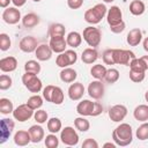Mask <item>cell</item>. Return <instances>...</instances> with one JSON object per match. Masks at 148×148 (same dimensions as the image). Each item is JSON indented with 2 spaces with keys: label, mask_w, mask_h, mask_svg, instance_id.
<instances>
[{
  "label": "cell",
  "mask_w": 148,
  "mask_h": 148,
  "mask_svg": "<svg viewBox=\"0 0 148 148\" xmlns=\"http://www.w3.org/2000/svg\"><path fill=\"white\" fill-rule=\"evenodd\" d=\"M112 140L116 142L117 146L126 147L133 140V132L130 124L123 123L118 125L112 132Z\"/></svg>",
  "instance_id": "6da1fadb"
},
{
  "label": "cell",
  "mask_w": 148,
  "mask_h": 148,
  "mask_svg": "<svg viewBox=\"0 0 148 148\" xmlns=\"http://www.w3.org/2000/svg\"><path fill=\"white\" fill-rule=\"evenodd\" d=\"M108 8L104 3H97L94 7L87 9L84 12V21L89 24H97L102 21V18L106 15Z\"/></svg>",
  "instance_id": "7a4b0ae2"
},
{
  "label": "cell",
  "mask_w": 148,
  "mask_h": 148,
  "mask_svg": "<svg viewBox=\"0 0 148 148\" xmlns=\"http://www.w3.org/2000/svg\"><path fill=\"white\" fill-rule=\"evenodd\" d=\"M22 83L30 92H34V94L39 92L43 87L42 81L37 76V74L31 73V72H25L22 75Z\"/></svg>",
  "instance_id": "3957f363"
},
{
  "label": "cell",
  "mask_w": 148,
  "mask_h": 148,
  "mask_svg": "<svg viewBox=\"0 0 148 148\" xmlns=\"http://www.w3.org/2000/svg\"><path fill=\"white\" fill-rule=\"evenodd\" d=\"M82 37L89 46L97 47L101 44V40H102V31L96 27L89 25V27L84 28Z\"/></svg>",
  "instance_id": "277c9868"
},
{
  "label": "cell",
  "mask_w": 148,
  "mask_h": 148,
  "mask_svg": "<svg viewBox=\"0 0 148 148\" xmlns=\"http://www.w3.org/2000/svg\"><path fill=\"white\" fill-rule=\"evenodd\" d=\"M60 140L66 146H76L79 143V134L73 127L66 126L60 132Z\"/></svg>",
  "instance_id": "5b68a950"
},
{
  "label": "cell",
  "mask_w": 148,
  "mask_h": 148,
  "mask_svg": "<svg viewBox=\"0 0 148 148\" xmlns=\"http://www.w3.org/2000/svg\"><path fill=\"white\" fill-rule=\"evenodd\" d=\"M35 113V110H32L27 103L25 104H21L18 105L16 109H14L13 111V117L15 120H18L21 123L29 120Z\"/></svg>",
  "instance_id": "8992f818"
},
{
  "label": "cell",
  "mask_w": 148,
  "mask_h": 148,
  "mask_svg": "<svg viewBox=\"0 0 148 148\" xmlns=\"http://www.w3.org/2000/svg\"><path fill=\"white\" fill-rule=\"evenodd\" d=\"M113 58L114 62L119 65L128 66L131 60L135 58L134 53L130 50H123V49H113Z\"/></svg>",
  "instance_id": "52a82bcc"
},
{
  "label": "cell",
  "mask_w": 148,
  "mask_h": 148,
  "mask_svg": "<svg viewBox=\"0 0 148 148\" xmlns=\"http://www.w3.org/2000/svg\"><path fill=\"white\" fill-rule=\"evenodd\" d=\"M126 116H127V108L123 104H116L109 109V118L114 123H119L124 120Z\"/></svg>",
  "instance_id": "ba28073f"
},
{
  "label": "cell",
  "mask_w": 148,
  "mask_h": 148,
  "mask_svg": "<svg viewBox=\"0 0 148 148\" xmlns=\"http://www.w3.org/2000/svg\"><path fill=\"white\" fill-rule=\"evenodd\" d=\"M14 127H15L14 120H12L9 118L1 119V123H0V139H1L0 143H3L10 136Z\"/></svg>",
  "instance_id": "9c48e42d"
},
{
  "label": "cell",
  "mask_w": 148,
  "mask_h": 148,
  "mask_svg": "<svg viewBox=\"0 0 148 148\" xmlns=\"http://www.w3.org/2000/svg\"><path fill=\"white\" fill-rule=\"evenodd\" d=\"M2 20L7 24H16L21 18V12L16 7H7L2 13Z\"/></svg>",
  "instance_id": "30bf717a"
},
{
  "label": "cell",
  "mask_w": 148,
  "mask_h": 148,
  "mask_svg": "<svg viewBox=\"0 0 148 148\" xmlns=\"http://www.w3.org/2000/svg\"><path fill=\"white\" fill-rule=\"evenodd\" d=\"M18 47L22 52H25V53L35 52L36 49L38 47V40L34 36H24L20 40Z\"/></svg>",
  "instance_id": "8fae6325"
},
{
  "label": "cell",
  "mask_w": 148,
  "mask_h": 148,
  "mask_svg": "<svg viewBox=\"0 0 148 148\" xmlns=\"http://www.w3.org/2000/svg\"><path fill=\"white\" fill-rule=\"evenodd\" d=\"M88 95L94 99H101L104 95V84L101 80H95L88 86Z\"/></svg>",
  "instance_id": "7c38bea8"
},
{
  "label": "cell",
  "mask_w": 148,
  "mask_h": 148,
  "mask_svg": "<svg viewBox=\"0 0 148 148\" xmlns=\"http://www.w3.org/2000/svg\"><path fill=\"white\" fill-rule=\"evenodd\" d=\"M106 21L109 25H116L123 21V13L118 6H111L106 13Z\"/></svg>",
  "instance_id": "4fadbf2b"
},
{
  "label": "cell",
  "mask_w": 148,
  "mask_h": 148,
  "mask_svg": "<svg viewBox=\"0 0 148 148\" xmlns=\"http://www.w3.org/2000/svg\"><path fill=\"white\" fill-rule=\"evenodd\" d=\"M50 47L52 49L53 52L56 53H62L66 51V46H67V42L65 39L64 36H57V37H51L50 38V43H49Z\"/></svg>",
  "instance_id": "5bb4252c"
},
{
  "label": "cell",
  "mask_w": 148,
  "mask_h": 148,
  "mask_svg": "<svg viewBox=\"0 0 148 148\" xmlns=\"http://www.w3.org/2000/svg\"><path fill=\"white\" fill-rule=\"evenodd\" d=\"M84 95V87L81 82H74L68 88V97L72 101H79Z\"/></svg>",
  "instance_id": "9a60e30c"
},
{
  "label": "cell",
  "mask_w": 148,
  "mask_h": 148,
  "mask_svg": "<svg viewBox=\"0 0 148 148\" xmlns=\"http://www.w3.org/2000/svg\"><path fill=\"white\" fill-rule=\"evenodd\" d=\"M13 139H14V143L16 146H18V147L28 146L31 142V136H30L29 131H23V130L17 131L14 134V138Z\"/></svg>",
  "instance_id": "2e32d148"
},
{
  "label": "cell",
  "mask_w": 148,
  "mask_h": 148,
  "mask_svg": "<svg viewBox=\"0 0 148 148\" xmlns=\"http://www.w3.org/2000/svg\"><path fill=\"white\" fill-rule=\"evenodd\" d=\"M52 52H53V51H52V49L50 47V45L40 44V45H38V47L36 49L35 54H36L37 60H39V61H46V60H50V59H51Z\"/></svg>",
  "instance_id": "e0dca14e"
},
{
  "label": "cell",
  "mask_w": 148,
  "mask_h": 148,
  "mask_svg": "<svg viewBox=\"0 0 148 148\" xmlns=\"http://www.w3.org/2000/svg\"><path fill=\"white\" fill-rule=\"evenodd\" d=\"M17 67V60L15 57H5L0 60V69L3 73H9L15 71Z\"/></svg>",
  "instance_id": "ac0fdd59"
},
{
  "label": "cell",
  "mask_w": 148,
  "mask_h": 148,
  "mask_svg": "<svg viewBox=\"0 0 148 148\" xmlns=\"http://www.w3.org/2000/svg\"><path fill=\"white\" fill-rule=\"evenodd\" d=\"M92 110H94V102H91L89 99H83L76 105V112L83 117L91 116Z\"/></svg>",
  "instance_id": "d6986e66"
},
{
  "label": "cell",
  "mask_w": 148,
  "mask_h": 148,
  "mask_svg": "<svg viewBox=\"0 0 148 148\" xmlns=\"http://www.w3.org/2000/svg\"><path fill=\"white\" fill-rule=\"evenodd\" d=\"M142 40V31L139 28H134L130 30L126 36V42L130 46H138Z\"/></svg>",
  "instance_id": "ffe728a7"
},
{
  "label": "cell",
  "mask_w": 148,
  "mask_h": 148,
  "mask_svg": "<svg viewBox=\"0 0 148 148\" xmlns=\"http://www.w3.org/2000/svg\"><path fill=\"white\" fill-rule=\"evenodd\" d=\"M28 131H29L30 136H31V142H34V143H38L45 138L44 128L40 126V124H38V125L36 124V125L30 126V128Z\"/></svg>",
  "instance_id": "44dd1931"
},
{
  "label": "cell",
  "mask_w": 148,
  "mask_h": 148,
  "mask_svg": "<svg viewBox=\"0 0 148 148\" xmlns=\"http://www.w3.org/2000/svg\"><path fill=\"white\" fill-rule=\"evenodd\" d=\"M98 58V52L96 50V47H88L86 50L82 51V54H81V60L84 62V64H94Z\"/></svg>",
  "instance_id": "7402d4cb"
},
{
  "label": "cell",
  "mask_w": 148,
  "mask_h": 148,
  "mask_svg": "<svg viewBox=\"0 0 148 148\" xmlns=\"http://www.w3.org/2000/svg\"><path fill=\"white\" fill-rule=\"evenodd\" d=\"M59 76H60V80L62 82H65V83H72V82H74L76 80L77 73H76L75 69H73L71 67H65V68L61 69Z\"/></svg>",
  "instance_id": "603a6c76"
},
{
  "label": "cell",
  "mask_w": 148,
  "mask_h": 148,
  "mask_svg": "<svg viewBox=\"0 0 148 148\" xmlns=\"http://www.w3.org/2000/svg\"><path fill=\"white\" fill-rule=\"evenodd\" d=\"M133 116L138 121H147L148 120V105L147 104H140L138 105L134 111Z\"/></svg>",
  "instance_id": "cb8c5ba5"
},
{
  "label": "cell",
  "mask_w": 148,
  "mask_h": 148,
  "mask_svg": "<svg viewBox=\"0 0 148 148\" xmlns=\"http://www.w3.org/2000/svg\"><path fill=\"white\" fill-rule=\"evenodd\" d=\"M39 23V16L35 13H28L22 17V24L24 28H34Z\"/></svg>",
  "instance_id": "d4e9b609"
},
{
  "label": "cell",
  "mask_w": 148,
  "mask_h": 148,
  "mask_svg": "<svg viewBox=\"0 0 148 148\" xmlns=\"http://www.w3.org/2000/svg\"><path fill=\"white\" fill-rule=\"evenodd\" d=\"M66 42H67V45L73 49L79 47L82 43V36L77 31H71L66 37Z\"/></svg>",
  "instance_id": "484cf974"
},
{
  "label": "cell",
  "mask_w": 148,
  "mask_h": 148,
  "mask_svg": "<svg viewBox=\"0 0 148 148\" xmlns=\"http://www.w3.org/2000/svg\"><path fill=\"white\" fill-rule=\"evenodd\" d=\"M65 32H66V28L61 23H52L49 27V30H47V34H49L50 37L65 36Z\"/></svg>",
  "instance_id": "4316f807"
},
{
  "label": "cell",
  "mask_w": 148,
  "mask_h": 148,
  "mask_svg": "<svg viewBox=\"0 0 148 148\" xmlns=\"http://www.w3.org/2000/svg\"><path fill=\"white\" fill-rule=\"evenodd\" d=\"M145 10H146V6L141 0H133L130 3V12H131V14H133L135 16L142 15L145 13Z\"/></svg>",
  "instance_id": "83f0119b"
},
{
  "label": "cell",
  "mask_w": 148,
  "mask_h": 148,
  "mask_svg": "<svg viewBox=\"0 0 148 148\" xmlns=\"http://www.w3.org/2000/svg\"><path fill=\"white\" fill-rule=\"evenodd\" d=\"M106 67L102 64H97V65H94L90 69V74L92 77H95L96 80H103L105 74H106Z\"/></svg>",
  "instance_id": "f1b7e54d"
},
{
  "label": "cell",
  "mask_w": 148,
  "mask_h": 148,
  "mask_svg": "<svg viewBox=\"0 0 148 148\" xmlns=\"http://www.w3.org/2000/svg\"><path fill=\"white\" fill-rule=\"evenodd\" d=\"M61 120L57 117H52L47 120V131L50 133H54L57 134L58 132L61 131Z\"/></svg>",
  "instance_id": "f546056e"
},
{
  "label": "cell",
  "mask_w": 148,
  "mask_h": 148,
  "mask_svg": "<svg viewBox=\"0 0 148 148\" xmlns=\"http://www.w3.org/2000/svg\"><path fill=\"white\" fill-rule=\"evenodd\" d=\"M74 126L80 132H87L90 128V123L83 116H81V117H77L74 119Z\"/></svg>",
  "instance_id": "4dcf8cb0"
},
{
  "label": "cell",
  "mask_w": 148,
  "mask_h": 148,
  "mask_svg": "<svg viewBox=\"0 0 148 148\" xmlns=\"http://www.w3.org/2000/svg\"><path fill=\"white\" fill-rule=\"evenodd\" d=\"M14 111V106H13V102L8 98H0V112L2 114H9L13 113Z\"/></svg>",
  "instance_id": "1f68e13d"
},
{
  "label": "cell",
  "mask_w": 148,
  "mask_h": 148,
  "mask_svg": "<svg viewBox=\"0 0 148 148\" xmlns=\"http://www.w3.org/2000/svg\"><path fill=\"white\" fill-rule=\"evenodd\" d=\"M43 98H44V97H42V96H39L38 94H36V95H34V96H31V97L28 98L27 104H28L32 110H38V109H40V106L43 105Z\"/></svg>",
  "instance_id": "d6a6232c"
},
{
  "label": "cell",
  "mask_w": 148,
  "mask_h": 148,
  "mask_svg": "<svg viewBox=\"0 0 148 148\" xmlns=\"http://www.w3.org/2000/svg\"><path fill=\"white\" fill-rule=\"evenodd\" d=\"M64 91L60 87H57L54 86V89H53V92H52V98H51V103L53 104H57V105H60L62 102H64Z\"/></svg>",
  "instance_id": "836d02e7"
},
{
  "label": "cell",
  "mask_w": 148,
  "mask_h": 148,
  "mask_svg": "<svg viewBox=\"0 0 148 148\" xmlns=\"http://www.w3.org/2000/svg\"><path fill=\"white\" fill-rule=\"evenodd\" d=\"M119 79V71L116 69V68H110L106 71V74L104 76V80L105 82L112 84V83H116Z\"/></svg>",
  "instance_id": "e575fe53"
},
{
  "label": "cell",
  "mask_w": 148,
  "mask_h": 148,
  "mask_svg": "<svg viewBox=\"0 0 148 148\" xmlns=\"http://www.w3.org/2000/svg\"><path fill=\"white\" fill-rule=\"evenodd\" d=\"M135 135H136V138H138L139 140H141V141L147 140V139H148V123L143 121V124H141V125L138 127V130H136V132H135Z\"/></svg>",
  "instance_id": "d590c367"
},
{
  "label": "cell",
  "mask_w": 148,
  "mask_h": 148,
  "mask_svg": "<svg viewBox=\"0 0 148 148\" xmlns=\"http://www.w3.org/2000/svg\"><path fill=\"white\" fill-rule=\"evenodd\" d=\"M24 71L25 72H31V73H35V74H39V72H40V65L36 60H28L24 64Z\"/></svg>",
  "instance_id": "8d00e7d4"
},
{
  "label": "cell",
  "mask_w": 148,
  "mask_h": 148,
  "mask_svg": "<svg viewBox=\"0 0 148 148\" xmlns=\"http://www.w3.org/2000/svg\"><path fill=\"white\" fill-rule=\"evenodd\" d=\"M128 66H130V69H135V71H141V72H146L147 71L146 65H145V62L142 61L141 58H134V59H132Z\"/></svg>",
  "instance_id": "74e56055"
},
{
  "label": "cell",
  "mask_w": 148,
  "mask_h": 148,
  "mask_svg": "<svg viewBox=\"0 0 148 148\" xmlns=\"http://www.w3.org/2000/svg\"><path fill=\"white\" fill-rule=\"evenodd\" d=\"M44 142L47 148H57L59 146V139L54 133H50L49 135H46V138H44Z\"/></svg>",
  "instance_id": "f35d334b"
},
{
  "label": "cell",
  "mask_w": 148,
  "mask_h": 148,
  "mask_svg": "<svg viewBox=\"0 0 148 148\" xmlns=\"http://www.w3.org/2000/svg\"><path fill=\"white\" fill-rule=\"evenodd\" d=\"M56 64H57L59 67H61V68H65V67L71 66V61H69V58H68V56L66 54V52L59 53V56H57Z\"/></svg>",
  "instance_id": "ab89813d"
},
{
  "label": "cell",
  "mask_w": 148,
  "mask_h": 148,
  "mask_svg": "<svg viewBox=\"0 0 148 148\" xmlns=\"http://www.w3.org/2000/svg\"><path fill=\"white\" fill-rule=\"evenodd\" d=\"M34 118H35V120H36L37 124H44V123H46L49 120L47 112L45 110H42V109H38L37 111H35Z\"/></svg>",
  "instance_id": "60d3db41"
},
{
  "label": "cell",
  "mask_w": 148,
  "mask_h": 148,
  "mask_svg": "<svg viewBox=\"0 0 148 148\" xmlns=\"http://www.w3.org/2000/svg\"><path fill=\"white\" fill-rule=\"evenodd\" d=\"M146 72H141V71H135V69H130V79L135 82V83H139V82H142L145 80V74Z\"/></svg>",
  "instance_id": "b9f144b4"
},
{
  "label": "cell",
  "mask_w": 148,
  "mask_h": 148,
  "mask_svg": "<svg viewBox=\"0 0 148 148\" xmlns=\"http://www.w3.org/2000/svg\"><path fill=\"white\" fill-rule=\"evenodd\" d=\"M102 59L105 65H114L116 62H114V58H113V49L105 50L102 54Z\"/></svg>",
  "instance_id": "7bdbcfd3"
},
{
  "label": "cell",
  "mask_w": 148,
  "mask_h": 148,
  "mask_svg": "<svg viewBox=\"0 0 148 148\" xmlns=\"http://www.w3.org/2000/svg\"><path fill=\"white\" fill-rule=\"evenodd\" d=\"M12 84H13V80H12V77H10L9 75L2 74V75L0 76V89H1V90H7V89H9V88L12 87Z\"/></svg>",
  "instance_id": "ee69618b"
},
{
  "label": "cell",
  "mask_w": 148,
  "mask_h": 148,
  "mask_svg": "<svg viewBox=\"0 0 148 148\" xmlns=\"http://www.w3.org/2000/svg\"><path fill=\"white\" fill-rule=\"evenodd\" d=\"M10 44H12V42H10L9 36H8L7 34H3V32L0 34V50H1V51H7V50H9Z\"/></svg>",
  "instance_id": "f6af8a7d"
},
{
  "label": "cell",
  "mask_w": 148,
  "mask_h": 148,
  "mask_svg": "<svg viewBox=\"0 0 148 148\" xmlns=\"http://www.w3.org/2000/svg\"><path fill=\"white\" fill-rule=\"evenodd\" d=\"M53 89H54V86H52V84H49L43 89V97H44V99H46V102H51Z\"/></svg>",
  "instance_id": "bcb514c9"
},
{
  "label": "cell",
  "mask_w": 148,
  "mask_h": 148,
  "mask_svg": "<svg viewBox=\"0 0 148 148\" xmlns=\"http://www.w3.org/2000/svg\"><path fill=\"white\" fill-rule=\"evenodd\" d=\"M82 148H98V143L95 139L88 138L82 142Z\"/></svg>",
  "instance_id": "7dc6e473"
},
{
  "label": "cell",
  "mask_w": 148,
  "mask_h": 148,
  "mask_svg": "<svg viewBox=\"0 0 148 148\" xmlns=\"http://www.w3.org/2000/svg\"><path fill=\"white\" fill-rule=\"evenodd\" d=\"M125 28H126V24H125L124 21H121L120 23H118V24H116V25H111V27H110V30H111V32H113V34H120V32H123V31L125 30Z\"/></svg>",
  "instance_id": "c3c4849f"
},
{
  "label": "cell",
  "mask_w": 148,
  "mask_h": 148,
  "mask_svg": "<svg viewBox=\"0 0 148 148\" xmlns=\"http://www.w3.org/2000/svg\"><path fill=\"white\" fill-rule=\"evenodd\" d=\"M102 112H103V105H102V103H99V102H94V110H92L91 116H92V117H97V116H99Z\"/></svg>",
  "instance_id": "681fc988"
},
{
  "label": "cell",
  "mask_w": 148,
  "mask_h": 148,
  "mask_svg": "<svg viewBox=\"0 0 148 148\" xmlns=\"http://www.w3.org/2000/svg\"><path fill=\"white\" fill-rule=\"evenodd\" d=\"M83 5V0H67V6L71 9H79Z\"/></svg>",
  "instance_id": "f907efd6"
},
{
  "label": "cell",
  "mask_w": 148,
  "mask_h": 148,
  "mask_svg": "<svg viewBox=\"0 0 148 148\" xmlns=\"http://www.w3.org/2000/svg\"><path fill=\"white\" fill-rule=\"evenodd\" d=\"M12 2L14 3L15 7H22L27 2V0H12Z\"/></svg>",
  "instance_id": "816d5d0a"
},
{
  "label": "cell",
  "mask_w": 148,
  "mask_h": 148,
  "mask_svg": "<svg viewBox=\"0 0 148 148\" xmlns=\"http://www.w3.org/2000/svg\"><path fill=\"white\" fill-rule=\"evenodd\" d=\"M12 0H0V7L1 8H7L9 6V2Z\"/></svg>",
  "instance_id": "f5cc1de1"
},
{
  "label": "cell",
  "mask_w": 148,
  "mask_h": 148,
  "mask_svg": "<svg viewBox=\"0 0 148 148\" xmlns=\"http://www.w3.org/2000/svg\"><path fill=\"white\" fill-rule=\"evenodd\" d=\"M116 146H117V145H116V142H114V141H113V142H106V143H104V145H103V147H104V148H108V147L114 148Z\"/></svg>",
  "instance_id": "db71d44e"
},
{
  "label": "cell",
  "mask_w": 148,
  "mask_h": 148,
  "mask_svg": "<svg viewBox=\"0 0 148 148\" xmlns=\"http://www.w3.org/2000/svg\"><path fill=\"white\" fill-rule=\"evenodd\" d=\"M143 50H145L146 52H148V37H146V38L143 39Z\"/></svg>",
  "instance_id": "11a10c76"
},
{
  "label": "cell",
  "mask_w": 148,
  "mask_h": 148,
  "mask_svg": "<svg viewBox=\"0 0 148 148\" xmlns=\"http://www.w3.org/2000/svg\"><path fill=\"white\" fill-rule=\"evenodd\" d=\"M141 59H142V61L145 62L146 68L148 69V56H142V57H141Z\"/></svg>",
  "instance_id": "9f6ffc18"
},
{
  "label": "cell",
  "mask_w": 148,
  "mask_h": 148,
  "mask_svg": "<svg viewBox=\"0 0 148 148\" xmlns=\"http://www.w3.org/2000/svg\"><path fill=\"white\" fill-rule=\"evenodd\" d=\"M145 99H146V101L148 102V90H147V91L145 92Z\"/></svg>",
  "instance_id": "6f0895ef"
},
{
  "label": "cell",
  "mask_w": 148,
  "mask_h": 148,
  "mask_svg": "<svg viewBox=\"0 0 148 148\" xmlns=\"http://www.w3.org/2000/svg\"><path fill=\"white\" fill-rule=\"evenodd\" d=\"M104 2H106V3H110V2H112V1H114V0H103Z\"/></svg>",
  "instance_id": "680465c9"
},
{
  "label": "cell",
  "mask_w": 148,
  "mask_h": 148,
  "mask_svg": "<svg viewBox=\"0 0 148 148\" xmlns=\"http://www.w3.org/2000/svg\"><path fill=\"white\" fill-rule=\"evenodd\" d=\"M32 1H35V2H39V1H42V0H32Z\"/></svg>",
  "instance_id": "91938a15"
}]
</instances>
